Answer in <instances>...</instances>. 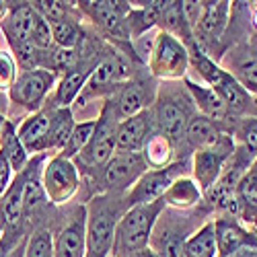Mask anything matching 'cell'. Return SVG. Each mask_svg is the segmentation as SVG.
I'll return each mask as SVG.
<instances>
[{
	"label": "cell",
	"mask_w": 257,
	"mask_h": 257,
	"mask_svg": "<svg viewBox=\"0 0 257 257\" xmlns=\"http://www.w3.org/2000/svg\"><path fill=\"white\" fill-rule=\"evenodd\" d=\"M165 208L167 204L163 198L151 204H138L127 208L119 216L115 226L111 247L113 257H132L140 251H146L155 224Z\"/></svg>",
	"instance_id": "1"
},
{
	"label": "cell",
	"mask_w": 257,
	"mask_h": 257,
	"mask_svg": "<svg viewBox=\"0 0 257 257\" xmlns=\"http://www.w3.org/2000/svg\"><path fill=\"white\" fill-rule=\"evenodd\" d=\"M119 220L117 206L101 196L87 206V255L84 257H107L113 247V234Z\"/></svg>",
	"instance_id": "2"
},
{
	"label": "cell",
	"mask_w": 257,
	"mask_h": 257,
	"mask_svg": "<svg viewBox=\"0 0 257 257\" xmlns=\"http://www.w3.org/2000/svg\"><path fill=\"white\" fill-rule=\"evenodd\" d=\"M146 64L157 78H165V80L183 78L189 66L187 46L177 37L159 31L155 35V44Z\"/></svg>",
	"instance_id": "3"
},
{
	"label": "cell",
	"mask_w": 257,
	"mask_h": 257,
	"mask_svg": "<svg viewBox=\"0 0 257 257\" xmlns=\"http://www.w3.org/2000/svg\"><path fill=\"white\" fill-rule=\"evenodd\" d=\"M117 117L115 113H111V103L105 105V109L97 121L95 134L89 142V146L72 161V163H80L87 169H103L109 159L115 155V130H117Z\"/></svg>",
	"instance_id": "4"
},
{
	"label": "cell",
	"mask_w": 257,
	"mask_h": 257,
	"mask_svg": "<svg viewBox=\"0 0 257 257\" xmlns=\"http://www.w3.org/2000/svg\"><path fill=\"white\" fill-rule=\"evenodd\" d=\"M41 185H44L48 202L56 206L66 204L76 194V189L80 185V175L76 165L68 159H62L56 155L41 169Z\"/></svg>",
	"instance_id": "5"
},
{
	"label": "cell",
	"mask_w": 257,
	"mask_h": 257,
	"mask_svg": "<svg viewBox=\"0 0 257 257\" xmlns=\"http://www.w3.org/2000/svg\"><path fill=\"white\" fill-rule=\"evenodd\" d=\"M187 167L185 161L169 165L163 169H151L132 185V189L127 191L125 202L127 206H138V204H151L157 202L165 196V191L171 187L177 177H183V169Z\"/></svg>",
	"instance_id": "6"
},
{
	"label": "cell",
	"mask_w": 257,
	"mask_h": 257,
	"mask_svg": "<svg viewBox=\"0 0 257 257\" xmlns=\"http://www.w3.org/2000/svg\"><path fill=\"white\" fill-rule=\"evenodd\" d=\"M56 84H58L56 72L37 68L29 72H21L9 93H11L13 103L25 107L29 111H37L41 103H44V99L48 97V93L56 89Z\"/></svg>",
	"instance_id": "7"
},
{
	"label": "cell",
	"mask_w": 257,
	"mask_h": 257,
	"mask_svg": "<svg viewBox=\"0 0 257 257\" xmlns=\"http://www.w3.org/2000/svg\"><path fill=\"white\" fill-rule=\"evenodd\" d=\"M234 155V144L228 134H222L220 140L212 148L206 151H196L194 155V181L202 189V194L216 183L222 175V169L228 163V159Z\"/></svg>",
	"instance_id": "8"
},
{
	"label": "cell",
	"mask_w": 257,
	"mask_h": 257,
	"mask_svg": "<svg viewBox=\"0 0 257 257\" xmlns=\"http://www.w3.org/2000/svg\"><path fill=\"white\" fill-rule=\"evenodd\" d=\"M148 171L142 153H117L103 167V183L111 191H130Z\"/></svg>",
	"instance_id": "9"
},
{
	"label": "cell",
	"mask_w": 257,
	"mask_h": 257,
	"mask_svg": "<svg viewBox=\"0 0 257 257\" xmlns=\"http://www.w3.org/2000/svg\"><path fill=\"white\" fill-rule=\"evenodd\" d=\"M78 9L91 17L95 23L107 31L109 35L130 39V31H127V13H130L132 5L130 3H113V0H93V3H80Z\"/></svg>",
	"instance_id": "10"
},
{
	"label": "cell",
	"mask_w": 257,
	"mask_h": 257,
	"mask_svg": "<svg viewBox=\"0 0 257 257\" xmlns=\"http://www.w3.org/2000/svg\"><path fill=\"white\" fill-rule=\"evenodd\" d=\"M191 103L194 101H183L177 95H169L159 101L157 105V125H159V134L167 136L171 142L177 140L181 134H185L187 121L194 117L191 113Z\"/></svg>",
	"instance_id": "11"
},
{
	"label": "cell",
	"mask_w": 257,
	"mask_h": 257,
	"mask_svg": "<svg viewBox=\"0 0 257 257\" xmlns=\"http://www.w3.org/2000/svg\"><path fill=\"white\" fill-rule=\"evenodd\" d=\"M37 21H39V15L31 7V3H21L9 11V15L3 19L0 27H3V33L13 50L31 44V35H33Z\"/></svg>",
	"instance_id": "12"
},
{
	"label": "cell",
	"mask_w": 257,
	"mask_h": 257,
	"mask_svg": "<svg viewBox=\"0 0 257 257\" xmlns=\"http://www.w3.org/2000/svg\"><path fill=\"white\" fill-rule=\"evenodd\" d=\"M87 255V208H78L74 218L54 239V257Z\"/></svg>",
	"instance_id": "13"
},
{
	"label": "cell",
	"mask_w": 257,
	"mask_h": 257,
	"mask_svg": "<svg viewBox=\"0 0 257 257\" xmlns=\"http://www.w3.org/2000/svg\"><path fill=\"white\" fill-rule=\"evenodd\" d=\"M153 117L151 111H142L117 123L115 130V151L117 153H142L146 140L151 138Z\"/></svg>",
	"instance_id": "14"
},
{
	"label": "cell",
	"mask_w": 257,
	"mask_h": 257,
	"mask_svg": "<svg viewBox=\"0 0 257 257\" xmlns=\"http://www.w3.org/2000/svg\"><path fill=\"white\" fill-rule=\"evenodd\" d=\"M214 230H216L218 257H228L239 249H257V234L249 232L232 218L214 220Z\"/></svg>",
	"instance_id": "15"
},
{
	"label": "cell",
	"mask_w": 257,
	"mask_h": 257,
	"mask_svg": "<svg viewBox=\"0 0 257 257\" xmlns=\"http://www.w3.org/2000/svg\"><path fill=\"white\" fill-rule=\"evenodd\" d=\"M228 13H230V3H204V11L200 17V23L194 31V37L198 44L202 41H216L226 29L228 23Z\"/></svg>",
	"instance_id": "16"
},
{
	"label": "cell",
	"mask_w": 257,
	"mask_h": 257,
	"mask_svg": "<svg viewBox=\"0 0 257 257\" xmlns=\"http://www.w3.org/2000/svg\"><path fill=\"white\" fill-rule=\"evenodd\" d=\"M52 123V109H41L19 125L17 136L27 153H46V138Z\"/></svg>",
	"instance_id": "17"
},
{
	"label": "cell",
	"mask_w": 257,
	"mask_h": 257,
	"mask_svg": "<svg viewBox=\"0 0 257 257\" xmlns=\"http://www.w3.org/2000/svg\"><path fill=\"white\" fill-rule=\"evenodd\" d=\"M127 78H130V66H127V62L119 54H109L93 68L84 89L95 91V89L109 87V84H121Z\"/></svg>",
	"instance_id": "18"
},
{
	"label": "cell",
	"mask_w": 257,
	"mask_h": 257,
	"mask_svg": "<svg viewBox=\"0 0 257 257\" xmlns=\"http://www.w3.org/2000/svg\"><path fill=\"white\" fill-rule=\"evenodd\" d=\"M153 97H155V95L148 93V89H146L144 82L132 80V82L123 84L121 91H119V95H117V101L111 103V105H115L113 113H115L117 121H123V119H127V117H134V115L146 111V105H151V99H153Z\"/></svg>",
	"instance_id": "19"
},
{
	"label": "cell",
	"mask_w": 257,
	"mask_h": 257,
	"mask_svg": "<svg viewBox=\"0 0 257 257\" xmlns=\"http://www.w3.org/2000/svg\"><path fill=\"white\" fill-rule=\"evenodd\" d=\"M185 84H187V91L191 95V101L196 103V107L200 109L202 115H206L214 123H218V121L228 117V109H226L224 101L218 97V93L214 89L206 87V84H198L189 78L185 80Z\"/></svg>",
	"instance_id": "20"
},
{
	"label": "cell",
	"mask_w": 257,
	"mask_h": 257,
	"mask_svg": "<svg viewBox=\"0 0 257 257\" xmlns=\"http://www.w3.org/2000/svg\"><path fill=\"white\" fill-rule=\"evenodd\" d=\"M163 7H165L163 0L142 3L140 7H132L130 13H127V31H130V39H138V37L146 35L155 25H159Z\"/></svg>",
	"instance_id": "21"
},
{
	"label": "cell",
	"mask_w": 257,
	"mask_h": 257,
	"mask_svg": "<svg viewBox=\"0 0 257 257\" xmlns=\"http://www.w3.org/2000/svg\"><path fill=\"white\" fill-rule=\"evenodd\" d=\"M224 132L218 127V123H214L212 119H208L206 115L202 113H194L187 121V127H185V136L189 140V144L196 148V151H206V148H212L220 140Z\"/></svg>",
	"instance_id": "22"
},
{
	"label": "cell",
	"mask_w": 257,
	"mask_h": 257,
	"mask_svg": "<svg viewBox=\"0 0 257 257\" xmlns=\"http://www.w3.org/2000/svg\"><path fill=\"white\" fill-rule=\"evenodd\" d=\"M187 52H189V64H194V68L198 70V74L202 76L204 84L210 89H216L218 84L228 76L226 70H222L216 62H214L204 50L198 41L194 39L191 44H187Z\"/></svg>",
	"instance_id": "23"
},
{
	"label": "cell",
	"mask_w": 257,
	"mask_h": 257,
	"mask_svg": "<svg viewBox=\"0 0 257 257\" xmlns=\"http://www.w3.org/2000/svg\"><path fill=\"white\" fill-rule=\"evenodd\" d=\"M159 27H161L163 33H169V35L177 37L179 41H183L185 46L196 39L194 31H191V27L187 25V21H185L181 3H165L161 19H159Z\"/></svg>",
	"instance_id": "24"
},
{
	"label": "cell",
	"mask_w": 257,
	"mask_h": 257,
	"mask_svg": "<svg viewBox=\"0 0 257 257\" xmlns=\"http://www.w3.org/2000/svg\"><path fill=\"white\" fill-rule=\"evenodd\" d=\"M0 157L7 161L9 169H13L17 175L23 173V169L27 167V151L9 121H5L3 130H0Z\"/></svg>",
	"instance_id": "25"
},
{
	"label": "cell",
	"mask_w": 257,
	"mask_h": 257,
	"mask_svg": "<svg viewBox=\"0 0 257 257\" xmlns=\"http://www.w3.org/2000/svg\"><path fill=\"white\" fill-rule=\"evenodd\" d=\"M74 117L72 111L64 109V107H54L52 109V123L48 130V138H46V153L48 151H62L64 144L68 142L72 130H74Z\"/></svg>",
	"instance_id": "26"
},
{
	"label": "cell",
	"mask_w": 257,
	"mask_h": 257,
	"mask_svg": "<svg viewBox=\"0 0 257 257\" xmlns=\"http://www.w3.org/2000/svg\"><path fill=\"white\" fill-rule=\"evenodd\" d=\"M200 198H202V189L191 177H177L163 196L167 206H173L179 210L194 208L200 202Z\"/></svg>",
	"instance_id": "27"
},
{
	"label": "cell",
	"mask_w": 257,
	"mask_h": 257,
	"mask_svg": "<svg viewBox=\"0 0 257 257\" xmlns=\"http://www.w3.org/2000/svg\"><path fill=\"white\" fill-rule=\"evenodd\" d=\"M185 257H218L216 249V230L214 222H206L196 232H191L183 243Z\"/></svg>",
	"instance_id": "28"
},
{
	"label": "cell",
	"mask_w": 257,
	"mask_h": 257,
	"mask_svg": "<svg viewBox=\"0 0 257 257\" xmlns=\"http://www.w3.org/2000/svg\"><path fill=\"white\" fill-rule=\"evenodd\" d=\"M93 70H70L68 74H64L58 84H56V93H54V103L56 107H64V109H70V103L80 95V91L84 89L89 76H91Z\"/></svg>",
	"instance_id": "29"
},
{
	"label": "cell",
	"mask_w": 257,
	"mask_h": 257,
	"mask_svg": "<svg viewBox=\"0 0 257 257\" xmlns=\"http://www.w3.org/2000/svg\"><path fill=\"white\" fill-rule=\"evenodd\" d=\"M23 185H25V175L19 173L17 179L11 183V187L5 191L3 204H0V214H3L7 228L19 226L21 218H23Z\"/></svg>",
	"instance_id": "30"
},
{
	"label": "cell",
	"mask_w": 257,
	"mask_h": 257,
	"mask_svg": "<svg viewBox=\"0 0 257 257\" xmlns=\"http://www.w3.org/2000/svg\"><path fill=\"white\" fill-rule=\"evenodd\" d=\"M214 91H216L218 97L224 101L228 113H230V111H234V113H245V111H249V107L253 105L251 93H247V91L241 87V84L234 80V76H232L230 72H228V76H226Z\"/></svg>",
	"instance_id": "31"
},
{
	"label": "cell",
	"mask_w": 257,
	"mask_h": 257,
	"mask_svg": "<svg viewBox=\"0 0 257 257\" xmlns=\"http://www.w3.org/2000/svg\"><path fill=\"white\" fill-rule=\"evenodd\" d=\"M142 157L151 169L169 167V161L173 157V142L163 134H153L142 148Z\"/></svg>",
	"instance_id": "32"
},
{
	"label": "cell",
	"mask_w": 257,
	"mask_h": 257,
	"mask_svg": "<svg viewBox=\"0 0 257 257\" xmlns=\"http://www.w3.org/2000/svg\"><path fill=\"white\" fill-rule=\"evenodd\" d=\"M25 175V185H23V218L33 216V214L46 204V191L41 185V175L35 171H27Z\"/></svg>",
	"instance_id": "33"
},
{
	"label": "cell",
	"mask_w": 257,
	"mask_h": 257,
	"mask_svg": "<svg viewBox=\"0 0 257 257\" xmlns=\"http://www.w3.org/2000/svg\"><path fill=\"white\" fill-rule=\"evenodd\" d=\"M95 127H97V121H82V123H74V130L68 138V142L64 144V148L58 153V157L62 159H68V161H74L84 148L89 146L93 134H95Z\"/></svg>",
	"instance_id": "34"
},
{
	"label": "cell",
	"mask_w": 257,
	"mask_h": 257,
	"mask_svg": "<svg viewBox=\"0 0 257 257\" xmlns=\"http://www.w3.org/2000/svg\"><path fill=\"white\" fill-rule=\"evenodd\" d=\"M52 37H54V46L62 50H76L80 46V41L84 39V33L80 25L72 19H64L58 23H52Z\"/></svg>",
	"instance_id": "35"
},
{
	"label": "cell",
	"mask_w": 257,
	"mask_h": 257,
	"mask_svg": "<svg viewBox=\"0 0 257 257\" xmlns=\"http://www.w3.org/2000/svg\"><path fill=\"white\" fill-rule=\"evenodd\" d=\"M23 257H54V234L48 228L35 230L25 243Z\"/></svg>",
	"instance_id": "36"
},
{
	"label": "cell",
	"mask_w": 257,
	"mask_h": 257,
	"mask_svg": "<svg viewBox=\"0 0 257 257\" xmlns=\"http://www.w3.org/2000/svg\"><path fill=\"white\" fill-rule=\"evenodd\" d=\"M31 7L50 25L58 23V21H64V19H70L68 15L72 11V3H62V0H39V3H31Z\"/></svg>",
	"instance_id": "37"
},
{
	"label": "cell",
	"mask_w": 257,
	"mask_h": 257,
	"mask_svg": "<svg viewBox=\"0 0 257 257\" xmlns=\"http://www.w3.org/2000/svg\"><path fill=\"white\" fill-rule=\"evenodd\" d=\"M237 136H239L243 148L253 157L251 169H257V117L255 115L241 119V123L237 125Z\"/></svg>",
	"instance_id": "38"
},
{
	"label": "cell",
	"mask_w": 257,
	"mask_h": 257,
	"mask_svg": "<svg viewBox=\"0 0 257 257\" xmlns=\"http://www.w3.org/2000/svg\"><path fill=\"white\" fill-rule=\"evenodd\" d=\"M234 80H237L247 93L257 95V58L243 60L237 68H234Z\"/></svg>",
	"instance_id": "39"
},
{
	"label": "cell",
	"mask_w": 257,
	"mask_h": 257,
	"mask_svg": "<svg viewBox=\"0 0 257 257\" xmlns=\"http://www.w3.org/2000/svg\"><path fill=\"white\" fill-rule=\"evenodd\" d=\"M31 46H33L35 50H39V52H50V50L56 48V46H54V37H52V27H50L48 21L41 19V17H39L37 25H35V29H33Z\"/></svg>",
	"instance_id": "40"
},
{
	"label": "cell",
	"mask_w": 257,
	"mask_h": 257,
	"mask_svg": "<svg viewBox=\"0 0 257 257\" xmlns=\"http://www.w3.org/2000/svg\"><path fill=\"white\" fill-rule=\"evenodd\" d=\"M17 80V64L15 60L0 52V91H11V87Z\"/></svg>",
	"instance_id": "41"
},
{
	"label": "cell",
	"mask_w": 257,
	"mask_h": 257,
	"mask_svg": "<svg viewBox=\"0 0 257 257\" xmlns=\"http://www.w3.org/2000/svg\"><path fill=\"white\" fill-rule=\"evenodd\" d=\"M183 243H185V237H181V234H169L161 243V251L157 255L159 257H185Z\"/></svg>",
	"instance_id": "42"
},
{
	"label": "cell",
	"mask_w": 257,
	"mask_h": 257,
	"mask_svg": "<svg viewBox=\"0 0 257 257\" xmlns=\"http://www.w3.org/2000/svg\"><path fill=\"white\" fill-rule=\"evenodd\" d=\"M15 245H17V243H15ZM15 245L7 239V234H3V237H0V257H7V255H9V251H11Z\"/></svg>",
	"instance_id": "43"
},
{
	"label": "cell",
	"mask_w": 257,
	"mask_h": 257,
	"mask_svg": "<svg viewBox=\"0 0 257 257\" xmlns=\"http://www.w3.org/2000/svg\"><path fill=\"white\" fill-rule=\"evenodd\" d=\"M25 243H27V241H23L19 247L15 245V247L9 251V255H7V257H23V255H25Z\"/></svg>",
	"instance_id": "44"
},
{
	"label": "cell",
	"mask_w": 257,
	"mask_h": 257,
	"mask_svg": "<svg viewBox=\"0 0 257 257\" xmlns=\"http://www.w3.org/2000/svg\"><path fill=\"white\" fill-rule=\"evenodd\" d=\"M251 25H253L255 31H257V7L253 9V15H251Z\"/></svg>",
	"instance_id": "45"
},
{
	"label": "cell",
	"mask_w": 257,
	"mask_h": 257,
	"mask_svg": "<svg viewBox=\"0 0 257 257\" xmlns=\"http://www.w3.org/2000/svg\"><path fill=\"white\" fill-rule=\"evenodd\" d=\"M7 230V224H5V218H3V214H0V237H3V232Z\"/></svg>",
	"instance_id": "46"
},
{
	"label": "cell",
	"mask_w": 257,
	"mask_h": 257,
	"mask_svg": "<svg viewBox=\"0 0 257 257\" xmlns=\"http://www.w3.org/2000/svg\"><path fill=\"white\" fill-rule=\"evenodd\" d=\"M5 121H7V119H5L3 115H0V130H3V125H5Z\"/></svg>",
	"instance_id": "47"
},
{
	"label": "cell",
	"mask_w": 257,
	"mask_h": 257,
	"mask_svg": "<svg viewBox=\"0 0 257 257\" xmlns=\"http://www.w3.org/2000/svg\"><path fill=\"white\" fill-rule=\"evenodd\" d=\"M249 171H251V173L255 175V179H257V169H249Z\"/></svg>",
	"instance_id": "48"
}]
</instances>
